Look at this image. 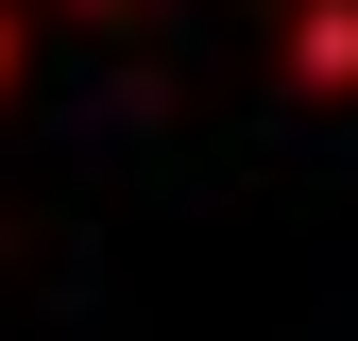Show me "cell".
<instances>
[{
  "label": "cell",
  "mask_w": 358,
  "mask_h": 341,
  "mask_svg": "<svg viewBox=\"0 0 358 341\" xmlns=\"http://www.w3.org/2000/svg\"><path fill=\"white\" fill-rule=\"evenodd\" d=\"M273 68L307 85V103H358V0H290V17H273Z\"/></svg>",
  "instance_id": "cell-1"
},
{
  "label": "cell",
  "mask_w": 358,
  "mask_h": 341,
  "mask_svg": "<svg viewBox=\"0 0 358 341\" xmlns=\"http://www.w3.org/2000/svg\"><path fill=\"white\" fill-rule=\"evenodd\" d=\"M17 52H34V17H17V0H0V85H17Z\"/></svg>",
  "instance_id": "cell-2"
}]
</instances>
